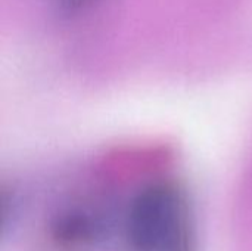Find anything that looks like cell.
Returning <instances> with one entry per match:
<instances>
[{"mask_svg": "<svg viewBox=\"0 0 252 251\" xmlns=\"http://www.w3.org/2000/svg\"><path fill=\"white\" fill-rule=\"evenodd\" d=\"M102 204L75 200L63 204L47 226V238L56 251H92L108 235L111 219Z\"/></svg>", "mask_w": 252, "mask_h": 251, "instance_id": "2", "label": "cell"}, {"mask_svg": "<svg viewBox=\"0 0 252 251\" xmlns=\"http://www.w3.org/2000/svg\"><path fill=\"white\" fill-rule=\"evenodd\" d=\"M123 215L127 251H195L189 201L174 182L143 185L128 200Z\"/></svg>", "mask_w": 252, "mask_h": 251, "instance_id": "1", "label": "cell"}]
</instances>
